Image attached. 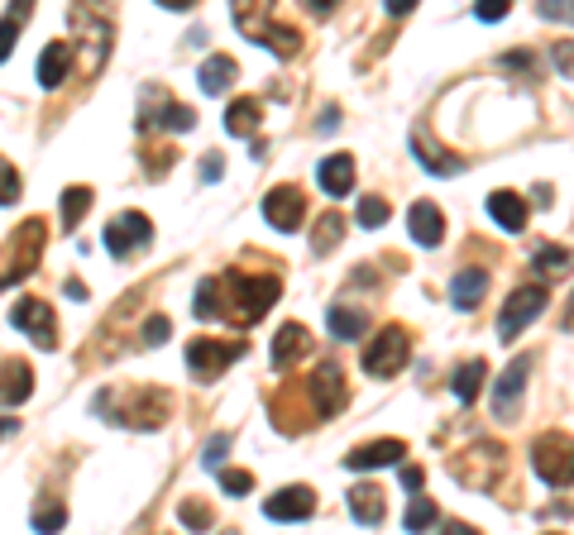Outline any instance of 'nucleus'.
Wrapping results in <instances>:
<instances>
[{
    "label": "nucleus",
    "instance_id": "nucleus-48",
    "mask_svg": "<svg viewBox=\"0 0 574 535\" xmlns=\"http://www.w3.org/2000/svg\"><path fill=\"white\" fill-rule=\"evenodd\" d=\"M10 435H20V421H15V416H0V445H5Z\"/></svg>",
    "mask_w": 574,
    "mask_h": 535
},
{
    "label": "nucleus",
    "instance_id": "nucleus-44",
    "mask_svg": "<svg viewBox=\"0 0 574 535\" xmlns=\"http://www.w3.org/2000/svg\"><path fill=\"white\" fill-rule=\"evenodd\" d=\"M168 340V321H163V316H154V321L144 325V344H163Z\"/></svg>",
    "mask_w": 574,
    "mask_h": 535
},
{
    "label": "nucleus",
    "instance_id": "nucleus-15",
    "mask_svg": "<svg viewBox=\"0 0 574 535\" xmlns=\"http://www.w3.org/2000/svg\"><path fill=\"white\" fill-rule=\"evenodd\" d=\"M302 215H307V196L297 192V187H273L264 196V220L273 230H297Z\"/></svg>",
    "mask_w": 574,
    "mask_h": 535
},
{
    "label": "nucleus",
    "instance_id": "nucleus-41",
    "mask_svg": "<svg viewBox=\"0 0 574 535\" xmlns=\"http://www.w3.org/2000/svg\"><path fill=\"white\" fill-rule=\"evenodd\" d=\"M551 63H555V72H560V77H574V39L555 43V48H551Z\"/></svg>",
    "mask_w": 574,
    "mask_h": 535
},
{
    "label": "nucleus",
    "instance_id": "nucleus-24",
    "mask_svg": "<svg viewBox=\"0 0 574 535\" xmlns=\"http://www.w3.org/2000/svg\"><path fill=\"white\" fill-rule=\"evenodd\" d=\"M484 292H488V273H479V268H464V273H455V282H450L455 311H474V306L484 301Z\"/></svg>",
    "mask_w": 574,
    "mask_h": 535
},
{
    "label": "nucleus",
    "instance_id": "nucleus-51",
    "mask_svg": "<svg viewBox=\"0 0 574 535\" xmlns=\"http://www.w3.org/2000/svg\"><path fill=\"white\" fill-rule=\"evenodd\" d=\"M225 535H235V531H225Z\"/></svg>",
    "mask_w": 574,
    "mask_h": 535
},
{
    "label": "nucleus",
    "instance_id": "nucleus-37",
    "mask_svg": "<svg viewBox=\"0 0 574 535\" xmlns=\"http://www.w3.org/2000/svg\"><path fill=\"white\" fill-rule=\"evenodd\" d=\"M359 225H369V230L388 225V201H383V196H364V201H359Z\"/></svg>",
    "mask_w": 574,
    "mask_h": 535
},
{
    "label": "nucleus",
    "instance_id": "nucleus-22",
    "mask_svg": "<svg viewBox=\"0 0 574 535\" xmlns=\"http://www.w3.org/2000/svg\"><path fill=\"white\" fill-rule=\"evenodd\" d=\"M488 215H493L508 235H522V230H527V201L517 192H493L488 196Z\"/></svg>",
    "mask_w": 574,
    "mask_h": 535
},
{
    "label": "nucleus",
    "instance_id": "nucleus-52",
    "mask_svg": "<svg viewBox=\"0 0 574 535\" xmlns=\"http://www.w3.org/2000/svg\"><path fill=\"white\" fill-rule=\"evenodd\" d=\"M551 535H560V531H551Z\"/></svg>",
    "mask_w": 574,
    "mask_h": 535
},
{
    "label": "nucleus",
    "instance_id": "nucleus-32",
    "mask_svg": "<svg viewBox=\"0 0 574 535\" xmlns=\"http://www.w3.org/2000/svg\"><path fill=\"white\" fill-rule=\"evenodd\" d=\"M340 230H345L340 215H321V220H316V235H311V249H316V254H331L335 244H340Z\"/></svg>",
    "mask_w": 574,
    "mask_h": 535
},
{
    "label": "nucleus",
    "instance_id": "nucleus-18",
    "mask_svg": "<svg viewBox=\"0 0 574 535\" xmlns=\"http://www.w3.org/2000/svg\"><path fill=\"white\" fill-rule=\"evenodd\" d=\"M407 230H412V239H417L421 249H436L445 239V215L431 206V201H417L412 211H407Z\"/></svg>",
    "mask_w": 574,
    "mask_h": 535
},
{
    "label": "nucleus",
    "instance_id": "nucleus-2",
    "mask_svg": "<svg viewBox=\"0 0 574 535\" xmlns=\"http://www.w3.org/2000/svg\"><path fill=\"white\" fill-rule=\"evenodd\" d=\"M531 464L541 473V483H551V488H574V435H565V430L536 435Z\"/></svg>",
    "mask_w": 574,
    "mask_h": 535
},
{
    "label": "nucleus",
    "instance_id": "nucleus-43",
    "mask_svg": "<svg viewBox=\"0 0 574 535\" xmlns=\"http://www.w3.org/2000/svg\"><path fill=\"white\" fill-rule=\"evenodd\" d=\"M474 15L488 24H498V20H508V5H503V0H488V5H474Z\"/></svg>",
    "mask_w": 574,
    "mask_h": 535
},
{
    "label": "nucleus",
    "instance_id": "nucleus-28",
    "mask_svg": "<svg viewBox=\"0 0 574 535\" xmlns=\"http://www.w3.org/2000/svg\"><path fill=\"white\" fill-rule=\"evenodd\" d=\"M24 24H29V5H10V10L0 15V63L15 53V39H20Z\"/></svg>",
    "mask_w": 574,
    "mask_h": 535
},
{
    "label": "nucleus",
    "instance_id": "nucleus-6",
    "mask_svg": "<svg viewBox=\"0 0 574 535\" xmlns=\"http://www.w3.org/2000/svg\"><path fill=\"white\" fill-rule=\"evenodd\" d=\"M154 244V220L144 211H120L106 225V249H111L115 258H134V254H144Z\"/></svg>",
    "mask_w": 574,
    "mask_h": 535
},
{
    "label": "nucleus",
    "instance_id": "nucleus-7",
    "mask_svg": "<svg viewBox=\"0 0 574 535\" xmlns=\"http://www.w3.org/2000/svg\"><path fill=\"white\" fill-rule=\"evenodd\" d=\"M15 244H10V254L0 263V287H10V282H20L34 273V263L44 254V220H24V230H15Z\"/></svg>",
    "mask_w": 574,
    "mask_h": 535
},
{
    "label": "nucleus",
    "instance_id": "nucleus-4",
    "mask_svg": "<svg viewBox=\"0 0 574 535\" xmlns=\"http://www.w3.org/2000/svg\"><path fill=\"white\" fill-rule=\"evenodd\" d=\"M125 402H130V407L115 411L111 421L115 426H130V430H158L168 421V411H173V397H168L163 387H134V392H125Z\"/></svg>",
    "mask_w": 574,
    "mask_h": 535
},
{
    "label": "nucleus",
    "instance_id": "nucleus-38",
    "mask_svg": "<svg viewBox=\"0 0 574 535\" xmlns=\"http://www.w3.org/2000/svg\"><path fill=\"white\" fill-rule=\"evenodd\" d=\"M158 125H163V129H177V134H187V129L197 125V115H192L187 106H177V101H173V106H163V120H158Z\"/></svg>",
    "mask_w": 574,
    "mask_h": 535
},
{
    "label": "nucleus",
    "instance_id": "nucleus-14",
    "mask_svg": "<svg viewBox=\"0 0 574 535\" xmlns=\"http://www.w3.org/2000/svg\"><path fill=\"white\" fill-rule=\"evenodd\" d=\"M316 512V493L307 483H292V488H278V493L264 502V516L268 521H307Z\"/></svg>",
    "mask_w": 574,
    "mask_h": 535
},
{
    "label": "nucleus",
    "instance_id": "nucleus-16",
    "mask_svg": "<svg viewBox=\"0 0 574 535\" xmlns=\"http://www.w3.org/2000/svg\"><path fill=\"white\" fill-rule=\"evenodd\" d=\"M72 29H87V72H96L111 53V20L91 10H72Z\"/></svg>",
    "mask_w": 574,
    "mask_h": 535
},
{
    "label": "nucleus",
    "instance_id": "nucleus-25",
    "mask_svg": "<svg viewBox=\"0 0 574 535\" xmlns=\"http://www.w3.org/2000/svg\"><path fill=\"white\" fill-rule=\"evenodd\" d=\"M484 383H488V364H484V359H464V364L455 368V378H450V387H455V397H460V402H474Z\"/></svg>",
    "mask_w": 574,
    "mask_h": 535
},
{
    "label": "nucleus",
    "instance_id": "nucleus-49",
    "mask_svg": "<svg viewBox=\"0 0 574 535\" xmlns=\"http://www.w3.org/2000/svg\"><path fill=\"white\" fill-rule=\"evenodd\" d=\"M441 535H479V531H474V526H464V521H445Z\"/></svg>",
    "mask_w": 574,
    "mask_h": 535
},
{
    "label": "nucleus",
    "instance_id": "nucleus-21",
    "mask_svg": "<svg viewBox=\"0 0 574 535\" xmlns=\"http://www.w3.org/2000/svg\"><path fill=\"white\" fill-rule=\"evenodd\" d=\"M316 182L326 187V196H350L354 192V158L350 153H331V158L316 168Z\"/></svg>",
    "mask_w": 574,
    "mask_h": 535
},
{
    "label": "nucleus",
    "instance_id": "nucleus-31",
    "mask_svg": "<svg viewBox=\"0 0 574 535\" xmlns=\"http://www.w3.org/2000/svg\"><path fill=\"white\" fill-rule=\"evenodd\" d=\"M29 521H34V531H39V535H58L67 526V507H63V502H48V497H44V502L34 507V516H29Z\"/></svg>",
    "mask_w": 574,
    "mask_h": 535
},
{
    "label": "nucleus",
    "instance_id": "nucleus-27",
    "mask_svg": "<svg viewBox=\"0 0 574 535\" xmlns=\"http://www.w3.org/2000/svg\"><path fill=\"white\" fill-rule=\"evenodd\" d=\"M350 512H354V521L378 526V521H383V493H378L374 483H369V488H354V493H350Z\"/></svg>",
    "mask_w": 574,
    "mask_h": 535
},
{
    "label": "nucleus",
    "instance_id": "nucleus-12",
    "mask_svg": "<svg viewBox=\"0 0 574 535\" xmlns=\"http://www.w3.org/2000/svg\"><path fill=\"white\" fill-rule=\"evenodd\" d=\"M527 373H531L527 354H522V359H512V364L503 368V378H498V387H493V416H498V421H512V416H517V402H522Z\"/></svg>",
    "mask_w": 574,
    "mask_h": 535
},
{
    "label": "nucleus",
    "instance_id": "nucleus-40",
    "mask_svg": "<svg viewBox=\"0 0 574 535\" xmlns=\"http://www.w3.org/2000/svg\"><path fill=\"white\" fill-rule=\"evenodd\" d=\"M177 516H182V526H192V531H206V526H211V512H206L201 502H182Z\"/></svg>",
    "mask_w": 574,
    "mask_h": 535
},
{
    "label": "nucleus",
    "instance_id": "nucleus-35",
    "mask_svg": "<svg viewBox=\"0 0 574 535\" xmlns=\"http://www.w3.org/2000/svg\"><path fill=\"white\" fill-rule=\"evenodd\" d=\"M24 182H20V168L10 163V158H0V206H10V201H20Z\"/></svg>",
    "mask_w": 574,
    "mask_h": 535
},
{
    "label": "nucleus",
    "instance_id": "nucleus-8",
    "mask_svg": "<svg viewBox=\"0 0 574 535\" xmlns=\"http://www.w3.org/2000/svg\"><path fill=\"white\" fill-rule=\"evenodd\" d=\"M244 359V344L240 340H192L187 344V368L192 378H221L230 364Z\"/></svg>",
    "mask_w": 574,
    "mask_h": 535
},
{
    "label": "nucleus",
    "instance_id": "nucleus-3",
    "mask_svg": "<svg viewBox=\"0 0 574 535\" xmlns=\"http://www.w3.org/2000/svg\"><path fill=\"white\" fill-rule=\"evenodd\" d=\"M407 359H412V335L402 325H383L364 349V373L369 378H393V373H402Z\"/></svg>",
    "mask_w": 574,
    "mask_h": 535
},
{
    "label": "nucleus",
    "instance_id": "nucleus-50",
    "mask_svg": "<svg viewBox=\"0 0 574 535\" xmlns=\"http://www.w3.org/2000/svg\"><path fill=\"white\" fill-rule=\"evenodd\" d=\"M388 15H412V0H388Z\"/></svg>",
    "mask_w": 574,
    "mask_h": 535
},
{
    "label": "nucleus",
    "instance_id": "nucleus-46",
    "mask_svg": "<svg viewBox=\"0 0 574 535\" xmlns=\"http://www.w3.org/2000/svg\"><path fill=\"white\" fill-rule=\"evenodd\" d=\"M221 172H225L221 153H206V163H201V177H206V182H216V177H221Z\"/></svg>",
    "mask_w": 574,
    "mask_h": 535
},
{
    "label": "nucleus",
    "instance_id": "nucleus-45",
    "mask_svg": "<svg viewBox=\"0 0 574 535\" xmlns=\"http://www.w3.org/2000/svg\"><path fill=\"white\" fill-rule=\"evenodd\" d=\"M541 20H570L574 24V0L570 5H541Z\"/></svg>",
    "mask_w": 574,
    "mask_h": 535
},
{
    "label": "nucleus",
    "instance_id": "nucleus-42",
    "mask_svg": "<svg viewBox=\"0 0 574 535\" xmlns=\"http://www.w3.org/2000/svg\"><path fill=\"white\" fill-rule=\"evenodd\" d=\"M225 454H230V435H216V440L206 445V469H221Z\"/></svg>",
    "mask_w": 574,
    "mask_h": 535
},
{
    "label": "nucleus",
    "instance_id": "nucleus-5",
    "mask_svg": "<svg viewBox=\"0 0 574 535\" xmlns=\"http://www.w3.org/2000/svg\"><path fill=\"white\" fill-rule=\"evenodd\" d=\"M546 287H541V282H527V287H517V292H512L508 301H503V316H498V340H517V335H522V330H527L531 321H536V316H541V311H546Z\"/></svg>",
    "mask_w": 574,
    "mask_h": 535
},
{
    "label": "nucleus",
    "instance_id": "nucleus-13",
    "mask_svg": "<svg viewBox=\"0 0 574 535\" xmlns=\"http://www.w3.org/2000/svg\"><path fill=\"white\" fill-rule=\"evenodd\" d=\"M407 459V445L402 440H369V445H354L350 454H345V469L354 473H374V469H388V464H402Z\"/></svg>",
    "mask_w": 574,
    "mask_h": 535
},
{
    "label": "nucleus",
    "instance_id": "nucleus-34",
    "mask_svg": "<svg viewBox=\"0 0 574 535\" xmlns=\"http://www.w3.org/2000/svg\"><path fill=\"white\" fill-rule=\"evenodd\" d=\"M412 149H417V158H421V168H426V172H460V163H455L450 153H431V149H426V139H421V134H412Z\"/></svg>",
    "mask_w": 574,
    "mask_h": 535
},
{
    "label": "nucleus",
    "instance_id": "nucleus-11",
    "mask_svg": "<svg viewBox=\"0 0 574 535\" xmlns=\"http://www.w3.org/2000/svg\"><path fill=\"white\" fill-rule=\"evenodd\" d=\"M307 397L316 416H335L345 411V378H340V364H321L307 378Z\"/></svg>",
    "mask_w": 574,
    "mask_h": 535
},
{
    "label": "nucleus",
    "instance_id": "nucleus-20",
    "mask_svg": "<svg viewBox=\"0 0 574 535\" xmlns=\"http://www.w3.org/2000/svg\"><path fill=\"white\" fill-rule=\"evenodd\" d=\"M29 392H34L29 364H20V359L0 364V407H20V402H29Z\"/></svg>",
    "mask_w": 574,
    "mask_h": 535
},
{
    "label": "nucleus",
    "instance_id": "nucleus-39",
    "mask_svg": "<svg viewBox=\"0 0 574 535\" xmlns=\"http://www.w3.org/2000/svg\"><path fill=\"white\" fill-rule=\"evenodd\" d=\"M249 488H254V473H244V469H221V493L244 497Z\"/></svg>",
    "mask_w": 574,
    "mask_h": 535
},
{
    "label": "nucleus",
    "instance_id": "nucleus-47",
    "mask_svg": "<svg viewBox=\"0 0 574 535\" xmlns=\"http://www.w3.org/2000/svg\"><path fill=\"white\" fill-rule=\"evenodd\" d=\"M402 483H407L412 493H421V483H426V473H421L417 464H407V469H402Z\"/></svg>",
    "mask_w": 574,
    "mask_h": 535
},
{
    "label": "nucleus",
    "instance_id": "nucleus-10",
    "mask_svg": "<svg viewBox=\"0 0 574 535\" xmlns=\"http://www.w3.org/2000/svg\"><path fill=\"white\" fill-rule=\"evenodd\" d=\"M235 24H240L244 34L264 39L278 58H292V53L302 48V34H297V29H287V24H273V20H268V10H244V5H235Z\"/></svg>",
    "mask_w": 574,
    "mask_h": 535
},
{
    "label": "nucleus",
    "instance_id": "nucleus-1",
    "mask_svg": "<svg viewBox=\"0 0 574 535\" xmlns=\"http://www.w3.org/2000/svg\"><path fill=\"white\" fill-rule=\"evenodd\" d=\"M278 278H249V273H221V278L201 282L197 287V316L201 321H235L254 325L264 321V311L278 301Z\"/></svg>",
    "mask_w": 574,
    "mask_h": 535
},
{
    "label": "nucleus",
    "instance_id": "nucleus-36",
    "mask_svg": "<svg viewBox=\"0 0 574 535\" xmlns=\"http://www.w3.org/2000/svg\"><path fill=\"white\" fill-rule=\"evenodd\" d=\"M436 526V502H426V497H417L412 507H407V531L421 535V531H431Z\"/></svg>",
    "mask_w": 574,
    "mask_h": 535
},
{
    "label": "nucleus",
    "instance_id": "nucleus-9",
    "mask_svg": "<svg viewBox=\"0 0 574 535\" xmlns=\"http://www.w3.org/2000/svg\"><path fill=\"white\" fill-rule=\"evenodd\" d=\"M10 325H15V330H24V335L39 344V349H53V344H58V311H53L48 301H39V297L15 301Z\"/></svg>",
    "mask_w": 574,
    "mask_h": 535
},
{
    "label": "nucleus",
    "instance_id": "nucleus-17",
    "mask_svg": "<svg viewBox=\"0 0 574 535\" xmlns=\"http://www.w3.org/2000/svg\"><path fill=\"white\" fill-rule=\"evenodd\" d=\"M72 53H77L72 39H53L44 48V58H39V86H44V91H58V86H63L67 67H72Z\"/></svg>",
    "mask_w": 574,
    "mask_h": 535
},
{
    "label": "nucleus",
    "instance_id": "nucleus-29",
    "mask_svg": "<svg viewBox=\"0 0 574 535\" xmlns=\"http://www.w3.org/2000/svg\"><path fill=\"white\" fill-rule=\"evenodd\" d=\"M91 201H96L91 187H67L63 192V230H77V225H82V215L91 211Z\"/></svg>",
    "mask_w": 574,
    "mask_h": 535
},
{
    "label": "nucleus",
    "instance_id": "nucleus-23",
    "mask_svg": "<svg viewBox=\"0 0 574 535\" xmlns=\"http://www.w3.org/2000/svg\"><path fill=\"white\" fill-rule=\"evenodd\" d=\"M235 77H240V63H235L230 53H211V58L201 63V91H206V96H221V91H230V86H235Z\"/></svg>",
    "mask_w": 574,
    "mask_h": 535
},
{
    "label": "nucleus",
    "instance_id": "nucleus-33",
    "mask_svg": "<svg viewBox=\"0 0 574 535\" xmlns=\"http://www.w3.org/2000/svg\"><path fill=\"white\" fill-rule=\"evenodd\" d=\"M531 268L541 278H560V273H570V249H541V254L531 258Z\"/></svg>",
    "mask_w": 574,
    "mask_h": 535
},
{
    "label": "nucleus",
    "instance_id": "nucleus-19",
    "mask_svg": "<svg viewBox=\"0 0 574 535\" xmlns=\"http://www.w3.org/2000/svg\"><path fill=\"white\" fill-rule=\"evenodd\" d=\"M311 349V330L302 321H287L278 335H273V368H287V364H297L302 354Z\"/></svg>",
    "mask_w": 574,
    "mask_h": 535
},
{
    "label": "nucleus",
    "instance_id": "nucleus-30",
    "mask_svg": "<svg viewBox=\"0 0 574 535\" xmlns=\"http://www.w3.org/2000/svg\"><path fill=\"white\" fill-rule=\"evenodd\" d=\"M326 321H331L335 340H359V335H364V311H354V306H335Z\"/></svg>",
    "mask_w": 574,
    "mask_h": 535
},
{
    "label": "nucleus",
    "instance_id": "nucleus-26",
    "mask_svg": "<svg viewBox=\"0 0 574 535\" xmlns=\"http://www.w3.org/2000/svg\"><path fill=\"white\" fill-rule=\"evenodd\" d=\"M259 115H264V106L244 96V101H235V106L225 110V129H230L235 139H244V134H254V129H259Z\"/></svg>",
    "mask_w": 574,
    "mask_h": 535
}]
</instances>
